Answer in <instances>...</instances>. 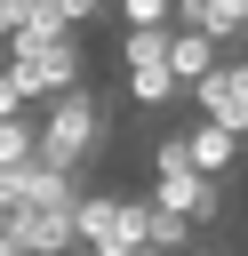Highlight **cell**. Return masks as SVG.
<instances>
[{
	"instance_id": "25",
	"label": "cell",
	"mask_w": 248,
	"mask_h": 256,
	"mask_svg": "<svg viewBox=\"0 0 248 256\" xmlns=\"http://www.w3.org/2000/svg\"><path fill=\"white\" fill-rule=\"evenodd\" d=\"M0 232H8V216H0Z\"/></svg>"
},
{
	"instance_id": "17",
	"label": "cell",
	"mask_w": 248,
	"mask_h": 256,
	"mask_svg": "<svg viewBox=\"0 0 248 256\" xmlns=\"http://www.w3.org/2000/svg\"><path fill=\"white\" fill-rule=\"evenodd\" d=\"M24 112V96H16V80H8V64H0V120H16Z\"/></svg>"
},
{
	"instance_id": "7",
	"label": "cell",
	"mask_w": 248,
	"mask_h": 256,
	"mask_svg": "<svg viewBox=\"0 0 248 256\" xmlns=\"http://www.w3.org/2000/svg\"><path fill=\"white\" fill-rule=\"evenodd\" d=\"M240 16H248V0H176V32H208L216 48L240 40Z\"/></svg>"
},
{
	"instance_id": "24",
	"label": "cell",
	"mask_w": 248,
	"mask_h": 256,
	"mask_svg": "<svg viewBox=\"0 0 248 256\" xmlns=\"http://www.w3.org/2000/svg\"><path fill=\"white\" fill-rule=\"evenodd\" d=\"M128 256H152V248H128Z\"/></svg>"
},
{
	"instance_id": "8",
	"label": "cell",
	"mask_w": 248,
	"mask_h": 256,
	"mask_svg": "<svg viewBox=\"0 0 248 256\" xmlns=\"http://www.w3.org/2000/svg\"><path fill=\"white\" fill-rule=\"evenodd\" d=\"M216 64H224V48H216L208 32H168V80H176V88H200Z\"/></svg>"
},
{
	"instance_id": "6",
	"label": "cell",
	"mask_w": 248,
	"mask_h": 256,
	"mask_svg": "<svg viewBox=\"0 0 248 256\" xmlns=\"http://www.w3.org/2000/svg\"><path fill=\"white\" fill-rule=\"evenodd\" d=\"M8 232H16V248H24V256H72V248H80V240H72V208L8 216Z\"/></svg>"
},
{
	"instance_id": "20",
	"label": "cell",
	"mask_w": 248,
	"mask_h": 256,
	"mask_svg": "<svg viewBox=\"0 0 248 256\" xmlns=\"http://www.w3.org/2000/svg\"><path fill=\"white\" fill-rule=\"evenodd\" d=\"M232 48H240V56H248V16H240V40H232Z\"/></svg>"
},
{
	"instance_id": "14",
	"label": "cell",
	"mask_w": 248,
	"mask_h": 256,
	"mask_svg": "<svg viewBox=\"0 0 248 256\" xmlns=\"http://www.w3.org/2000/svg\"><path fill=\"white\" fill-rule=\"evenodd\" d=\"M24 160H32V112L0 120V176H8V168H24Z\"/></svg>"
},
{
	"instance_id": "12",
	"label": "cell",
	"mask_w": 248,
	"mask_h": 256,
	"mask_svg": "<svg viewBox=\"0 0 248 256\" xmlns=\"http://www.w3.org/2000/svg\"><path fill=\"white\" fill-rule=\"evenodd\" d=\"M144 200H152V192H144ZM144 248H152V256H184V248H192V224L168 216V208H144Z\"/></svg>"
},
{
	"instance_id": "13",
	"label": "cell",
	"mask_w": 248,
	"mask_h": 256,
	"mask_svg": "<svg viewBox=\"0 0 248 256\" xmlns=\"http://www.w3.org/2000/svg\"><path fill=\"white\" fill-rule=\"evenodd\" d=\"M128 32H176V0H120Z\"/></svg>"
},
{
	"instance_id": "23",
	"label": "cell",
	"mask_w": 248,
	"mask_h": 256,
	"mask_svg": "<svg viewBox=\"0 0 248 256\" xmlns=\"http://www.w3.org/2000/svg\"><path fill=\"white\" fill-rule=\"evenodd\" d=\"M96 8H120V0H96Z\"/></svg>"
},
{
	"instance_id": "4",
	"label": "cell",
	"mask_w": 248,
	"mask_h": 256,
	"mask_svg": "<svg viewBox=\"0 0 248 256\" xmlns=\"http://www.w3.org/2000/svg\"><path fill=\"white\" fill-rule=\"evenodd\" d=\"M152 208H168V216H184V224L200 232V224H216V216H224V192L184 160V168H160V176H152Z\"/></svg>"
},
{
	"instance_id": "10",
	"label": "cell",
	"mask_w": 248,
	"mask_h": 256,
	"mask_svg": "<svg viewBox=\"0 0 248 256\" xmlns=\"http://www.w3.org/2000/svg\"><path fill=\"white\" fill-rule=\"evenodd\" d=\"M184 160H192V168H200V176L216 184V176H224V168L240 160V136H224V128H208V120H192V128H184Z\"/></svg>"
},
{
	"instance_id": "3",
	"label": "cell",
	"mask_w": 248,
	"mask_h": 256,
	"mask_svg": "<svg viewBox=\"0 0 248 256\" xmlns=\"http://www.w3.org/2000/svg\"><path fill=\"white\" fill-rule=\"evenodd\" d=\"M184 96L200 104V120H208V128L248 136V56H240V48H232V56H224V64H216L200 88H184Z\"/></svg>"
},
{
	"instance_id": "16",
	"label": "cell",
	"mask_w": 248,
	"mask_h": 256,
	"mask_svg": "<svg viewBox=\"0 0 248 256\" xmlns=\"http://www.w3.org/2000/svg\"><path fill=\"white\" fill-rule=\"evenodd\" d=\"M160 168H184V136H160V144H152V176H160Z\"/></svg>"
},
{
	"instance_id": "18",
	"label": "cell",
	"mask_w": 248,
	"mask_h": 256,
	"mask_svg": "<svg viewBox=\"0 0 248 256\" xmlns=\"http://www.w3.org/2000/svg\"><path fill=\"white\" fill-rule=\"evenodd\" d=\"M16 24H24V16H16V8H0V48H8V32H16Z\"/></svg>"
},
{
	"instance_id": "21",
	"label": "cell",
	"mask_w": 248,
	"mask_h": 256,
	"mask_svg": "<svg viewBox=\"0 0 248 256\" xmlns=\"http://www.w3.org/2000/svg\"><path fill=\"white\" fill-rule=\"evenodd\" d=\"M0 8H16V16H32V0H0Z\"/></svg>"
},
{
	"instance_id": "19",
	"label": "cell",
	"mask_w": 248,
	"mask_h": 256,
	"mask_svg": "<svg viewBox=\"0 0 248 256\" xmlns=\"http://www.w3.org/2000/svg\"><path fill=\"white\" fill-rule=\"evenodd\" d=\"M0 256H24V248H16V232H0Z\"/></svg>"
},
{
	"instance_id": "15",
	"label": "cell",
	"mask_w": 248,
	"mask_h": 256,
	"mask_svg": "<svg viewBox=\"0 0 248 256\" xmlns=\"http://www.w3.org/2000/svg\"><path fill=\"white\" fill-rule=\"evenodd\" d=\"M32 8H48V16H56V24H64V32H80V24H88V16H104V8H96V0H32Z\"/></svg>"
},
{
	"instance_id": "22",
	"label": "cell",
	"mask_w": 248,
	"mask_h": 256,
	"mask_svg": "<svg viewBox=\"0 0 248 256\" xmlns=\"http://www.w3.org/2000/svg\"><path fill=\"white\" fill-rule=\"evenodd\" d=\"M184 256H216V248H200V240H192V248H184Z\"/></svg>"
},
{
	"instance_id": "2",
	"label": "cell",
	"mask_w": 248,
	"mask_h": 256,
	"mask_svg": "<svg viewBox=\"0 0 248 256\" xmlns=\"http://www.w3.org/2000/svg\"><path fill=\"white\" fill-rule=\"evenodd\" d=\"M80 176H56V168H40V160H24V168H8L0 176V216H40V208H80Z\"/></svg>"
},
{
	"instance_id": "11",
	"label": "cell",
	"mask_w": 248,
	"mask_h": 256,
	"mask_svg": "<svg viewBox=\"0 0 248 256\" xmlns=\"http://www.w3.org/2000/svg\"><path fill=\"white\" fill-rule=\"evenodd\" d=\"M120 72H128V96H136L144 112H160V104H176V96H184V88L168 80V64H120Z\"/></svg>"
},
{
	"instance_id": "5",
	"label": "cell",
	"mask_w": 248,
	"mask_h": 256,
	"mask_svg": "<svg viewBox=\"0 0 248 256\" xmlns=\"http://www.w3.org/2000/svg\"><path fill=\"white\" fill-rule=\"evenodd\" d=\"M8 80H16L24 112H32V104H56V96H72V88H88V80H80V40H64V48L40 56V64H8Z\"/></svg>"
},
{
	"instance_id": "1",
	"label": "cell",
	"mask_w": 248,
	"mask_h": 256,
	"mask_svg": "<svg viewBox=\"0 0 248 256\" xmlns=\"http://www.w3.org/2000/svg\"><path fill=\"white\" fill-rule=\"evenodd\" d=\"M104 136H112L104 96H96V88H72V96L40 104V120H32V160L56 168V176H88V160L104 152Z\"/></svg>"
},
{
	"instance_id": "9",
	"label": "cell",
	"mask_w": 248,
	"mask_h": 256,
	"mask_svg": "<svg viewBox=\"0 0 248 256\" xmlns=\"http://www.w3.org/2000/svg\"><path fill=\"white\" fill-rule=\"evenodd\" d=\"M64 40H72V32H64V24L48 16V8H32V16H24L16 32H8V64H40V56H56Z\"/></svg>"
}]
</instances>
